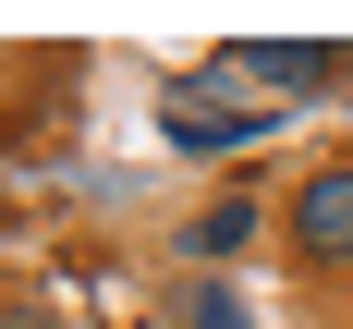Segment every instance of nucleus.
<instances>
[{"instance_id": "nucleus-2", "label": "nucleus", "mask_w": 353, "mask_h": 329, "mask_svg": "<svg viewBox=\"0 0 353 329\" xmlns=\"http://www.w3.org/2000/svg\"><path fill=\"white\" fill-rule=\"evenodd\" d=\"M281 208H292V256L305 268H353V159L305 171V195H281Z\"/></svg>"}, {"instance_id": "nucleus-1", "label": "nucleus", "mask_w": 353, "mask_h": 329, "mask_svg": "<svg viewBox=\"0 0 353 329\" xmlns=\"http://www.w3.org/2000/svg\"><path fill=\"white\" fill-rule=\"evenodd\" d=\"M256 134H281V110H244L219 86V61L183 73L171 98H159V146H183V159H219V146H256Z\"/></svg>"}, {"instance_id": "nucleus-5", "label": "nucleus", "mask_w": 353, "mask_h": 329, "mask_svg": "<svg viewBox=\"0 0 353 329\" xmlns=\"http://www.w3.org/2000/svg\"><path fill=\"white\" fill-rule=\"evenodd\" d=\"M183 329H256V317H244L232 281H195V292H183Z\"/></svg>"}, {"instance_id": "nucleus-4", "label": "nucleus", "mask_w": 353, "mask_h": 329, "mask_svg": "<svg viewBox=\"0 0 353 329\" xmlns=\"http://www.w3.org/2000/svg\"><path fill=\"white\" fill-rule=\"evenodd\" d=\"M256 208H268V195H208V208L183 219V256H195V268H219V256H244V244H256Z\"/></svg>"}, {"instance_id": "nucleus-3", "label": "nucleus", "mask_w": 353, "mask_h": 329, "mask_svg": "<svg viewBox=\"0 0 353 329\" xmlns=\"http://www.w3.org/2000/svg\"><path fill=\"white\" fill-rule=\"evenodd\" d=\"M219 73H256V86H281V98H317L341 49H219Z\"/></svg>"}, {"instance_id": "nucleus-6", "label": "nucleus", "mask_w": 353, "mask_h": 329, "mask_svg": "<svg viewBox=\"0 0 353 329\" xmlns=\"http://www.w3.org/2000/svg\"><path fill=\"white\" fill-rule=\"evenodd\" d=\"M12 329H61V317H12Z\"/></svg>"}]
</instances>
